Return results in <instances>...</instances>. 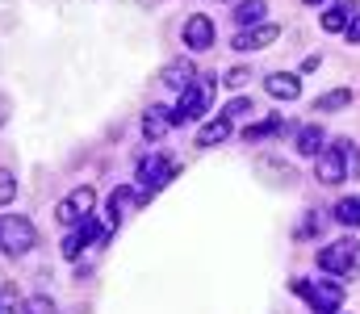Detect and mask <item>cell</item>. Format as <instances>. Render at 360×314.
Segmentation results:
<instances>
[{"label": "cell", "mask_w": 360, "mask_h": 314, "mask_svg": "<svg viewBox=\"0 0 360 314\" xmlns=\"http://www.w3.org/2000/svg\"><path fill=\"white\" fill-rule=\"evenodd\" d=\"M38 247V230L25 214H0V251L4 256H25Z\"/></svg>", "instance_id": "6da1fadb"}, {"label": "cell", "mask_w": 360, "mask_h": 314, "mask_svg": "<svg viewBox=\"0 0 360 314\" xmlns=\"http://www.w3.org/2000/svg\"><path fill=\"white\" fill-rule=\"evenodd\" d=\"M176 181V159H168V155H147V159H139V197L143 202H151L164 185H172Z\"/></svg>", "instance_id": "7a4b0ae2"}, {"label": "cell", "mask_w": 360, "mask_h": 314, "mask_svg": "<svg viewBox=\"0 0 360 314\" xmlns=\"http://www.w3.org/2000/svg\"><path fill=\"white\" fill-rule=\"evenodd\" d=\"M293 294L306 298L314 314H335L344 306V285H340V281H314V285H310V281L297 277V281H293Z\"/></svg>", "instance_id": "3957f363"}, {"label": "cell", "mask_w": 360, "mask_h": 314, "mask_svg": "<svg viewBox=\"0 0 360 314\" xmlns=\"http://www.w3.org/2000/svg\"><path fill=\"white\" fill-rule=\"evenodd\" d=\"M210 101H214V80H210V76H197V80L180 93L176 109H172V122H176V126H184V122H197V117L210 109Z\"/></svg>", "instance_id": "277c9868"}, {"label": "cell", "mask_w": 360, "mask_h": 314, "mask_svg": "<svg viewBox=\"0 0 360 314\" xmlns=\"http://www.w3.org/2000/svg\"><path fill=\"white\" fill-rule=\"evenodd\" d=\"M356 260H360L356 239H335V243H327V247L319 251V268H323V273H340V277H348V273L356 268Z\"/></svg>", "instance_id": "5b68a950"}, {"label": "cell", "mask_w": 360, "mask_h": 314, "mask_svg": "<svg viewBox=\"0 0 360 314\" xmlns=\"http://www.w3.org/2000/svg\"><path fill=\"white\" fill-rule=\"evenodd\" d=\"M92 206H96V193H92L89 185L84 189H76L68 202H59V209H55V218L63 222V226H80L84 218H92Z\"/></svg>", "instance_id": "8992f818"}, {"label": "cell", "mask_w": 360, "mask_h": 314, "mask_svg": "<svg viewBox=\"0 0 360 314\" xmlns=\"http://www.w3.org/2000/svg\"><path fill=\"white\" fill-rule=\"evenodd\" d=\"M281 38V25H272V21H260V25H248V30H239L235 34V51H264Z\"/></svg>", "instance_id": "52a82bcc"}, {"label": "cell", "mask_w": 360, "mask_h": 314, "mask_svg": "<svg viewBox=\"0 0 360 314\" xmlns=\"http://www.w3.org/2000/svg\"><path fill=\"white\" fill-rule=\"evenodd\" d=\"M214 38H218V30H214V21H210L205 13H193V17L184 21V46H193V51H210Z\"/></svg>", "instance_id": "ba28073f"}, {"label": "cell", "mask_w": 360, "mask_h": 314, "mask_svg": "<svg viewBox=\"0 0 360 314\" xmlns=\"http://www.w3.org/2000/svg\"><path fill=\"white\" fill-rule=\"evenodd\" d=\"M314 172H319V185H340V181H348V176H344L340 147H323V151L314 155Z\"/></svg>", "instance_id": "9c48e42d"}, {"label": "cell", "mask_w": 360, "mask_h": 314, "mask_svg": "<svg viewBox=\"0 0 360 314\" xmlns=\"http://www.w3.org/2000/svg\"><path fill=\"white\" fill-rule=\"evenodd\" d=\"M176 122H172V109H164V105H151L147 113H143V134L151 138V143H160V138H168V130H172Z\"/></svg>", "instance_id": "30bf717a"}, {"label": "cell", "mask_w": 360, "mask_h": 314, "mask_svg": "<svg viewBox=\"0 0 360 314\" xmlns=\"http://www.w3.org/2000/svg\"><path fill=\"white\" fill-rule=\"evenodd\" d=\"M193 80H197V67H193L188 59H172V63H164V72H160V84L176 89V93H184Z\"/></svg>", "instance_id": "8fae6325"}, {"label": "cell", "mask_w": 360, "mask_h": 314, "mask_svg": "<svg viewBox=\"0 0 360 314\" xmlns=\"http://www.w3.org/2000/svg\"><path fill=\"white\" fill-rule=\"evenodd\" d=\"M352 17H356V0H335V4L323 13V30H327V34H344Z\"/></svg>", "instance_id": "7c38bea8"}, {"label": "cell", "mask_w": 360, "mask_h": 314, "mask_svg": "<svg viewBox=\"0 0 360 314\" xmlns=\"http://www.w3.org/2000/svg\"><path fill=\"white\" fill-rule=\"evenodd\" d=\"M269 97H276V101H297V97H302L297 76H293V72H272L269 76Z\"/></svg>", "instance_id": "4fadbf2b"}, {"label": "cell", "mask_w": 360, "mask_h": 314, "mask_svg": "<svg viewBox=\"0 0 360 314\" xmlns=\"http://www.w3.org/2000/svg\"><path fill=\"white\" fill-rule=\"evenodd\" d=\"M226 134H231V117H214L197 130V147H218V143H226Z\"/></svg>", "instance_id": "5bb4252c"}, {"label": "cell", "mask_w": 360, "mask_h": 314, "mask_svg": "<svg viewBox=\"0 0 360 314\" xmlns=\"http://www.w3.org/2000/svg\"><path fill=\"white\" fill-rule=\"evenodd\" d=\"M323 143H327L323 126H302V130H297V151H302V155H310V159H314V155L323 151Z\"/></svg>", "instance_id": "9a60e30c"}, {"label": "cell", "mask_w": 360, "mask_h": 314, "mask_svg": "<svg viewBox=\"0 0 360 314\" xmlns=\"http://www.w3.org/2000/svg\"><path fill=\"white\" fill-rule=\"evenodd\" d=\"M272 134H285V117H281V113L269 117V122L248 126V130H243V143H260V138H272Z\"/></svg>", "instance_id": "2e32d148"}, {"label": "cell", "mask_w": 360, "mask_h": 314, "mask_svg": "<svg viewBox=\"0 0 360 314\" xmlns=\"http://www.w3.org/2000/svg\"><path fill=\"white\" fill-rule=\"evenodd\" d=\"M264 13H269V4H264V0H243V4L235 8V21H239V30H248V25H260V21H264Z\"/></svg>", "instance_id": "e0dca14e"}, {"label": "cell", "mask_w": 360, "mask_h": 314, "mask_svg": "<svg viewBox=\"0 0 360 314\" xmlns=\"http://www.w3.org/2000/svg\"><path fill=\"white\" fill-rule=\"evenodd\" d=\"M352 105V89H331L314 101V113H335V109H348Z\"/></svg>", "instance_id": "ac0fdd59"}, {"label": "cell", "mask_w": 360, "mask_h": 314, "mask_svg": "<svg viewBox=\"0 0 360 314\" xmlns=\"http://www.w3.org/2000/svg\"><path fill=\"white\" fill-rule=\"evenodd\" d=\"M335 147H340V159H344V176H348V181H356V176H360V147L352 143V138H340Z\"/></svg>", "instance_id": "d6986e66"}, {"label": "cell", "mask_w": 360, "mask_h": 314, "mask_svg": "<svg viewBox=\"0 0 360 314\" xmlns=\"http://www.w3.org/2000/svg\"><path fill=\"white\" fill-rule=\"evenodd\" d=\"M335 218H340L344 226H360V197H344V202L335 206Z\"/></svg>", "instance_id": "ffe728a7"}, {"label": "cell", "mask_w": 360, "mask_h": 314, "mask_svg": "<svg viewBox=\"0 0 360 314\" xmlns=\"http://www.w3.org/2000/svg\"><path fill=\"white\" fill-rule=\"evenodd\" d=\"M25 314H59V306H55L46 294H34V298L25 302Z\"/></svg>", "instance_id": "44dd1931"}, {"label": "cell", "mask_w": 360, "mask_h": 314, "mask_svg": "<svg viewBox=\"0 0 360 314\" xmlns=\"http://www.w3.org/2000/svg\"><path fill=\"white\" fill-rule=\"evenodd\" d=\"M13 197H17V181H13L8 168H0V206H8Z\"/></svg>", "instance_id": "7402d4cb"}, {"label": "cell", "mask_w": 360, "mask_h": 314, "mask_svg": "<svg viewBox=\"0 0 360 314\" xmlns=\"http://www.w3.org/2000/svg\"><path fill=\"white\" fill-rule=\"evenodd\" d=\"M17 310H21V298H17L13 285H4L0 289V314H17Z\"/></svg>", "instance_id": "603a6c76"}, {"label": "cell", "mask_w": 360, "mask_h": 314, "mask_svg": "<svg viewBox=\"0 0 360 314\" xmlns=\"http://www.w3.org/2000/svg\"><path fill=\"white\" fill-rule=\"evenodd\" d=\"M248 113H252V97H235V101L226 105L222 117H248Z\"/></svg>", "instance_id": "cb8c5ba5"}, {"label": "cell", "mask_w": 360, "mask_h": 314, "mask_svg": "<svg viewBox=\"0 0 360 314\" xmlns=\"http://www.w3.org/2000/svg\"><path fill=\"white\" fill-rule=\"evenodd\" d=\"M248 80H252V72H248V67H231V72H226V84H231V89H243Z\"/></svg>", "instance_id": "d4e9b609"}, {"label": "cell", "mask_w": 360, "mask_h": 314, "mask_svg": "<svg viewBox=\"0 0 360 314\" xmlns=\"http://www.w3.org/2000/svg\"><path fill=\"white\" fill-rule=\"evenodd\" d=\"M319 230H323V218H319V214H310V218L297 226V235H319Z\"/></svg>", "instance_id": "484cf974"}, {"label": "cell", "mask_w": 360, "mask_h": 314, "mask_svg": "<svg viewBox=\"0 0 360 314\" xmlns=\"http://www.w3.org/2000/svg\"><path fill=\"white\" fill-rule=\"evenodd\" d=\"M344 34H348V42H352V46H360V13L348 21V30H344Z\"/></svg>", "instance_id": "4316f807"}, {"label": "cell", "mask_w": 360, "mask_h": 314, "mask_svg": "<svg viewBox=\"0 0 360 314\" xmlns=\"http://www.w3.org/2000/svg\"><path fill=\"white\" fill-rule=\"evenodd\" d=\"M319 63H323L319 55H306V59H302V72H319Z\"/></svg>", "instance_id": "83f0119b"}, {"label": "cell", "mask_w": 360, "mask_h": 314, "mask_svg": "<svg viewBox=\"0 0 360 314\" xmlns=\"http://www.w3.org/2000/svg\"><path fill=\"white\" fill-rule=\"evenodd\" d=\"M8 113H13V109H8V97H4V93H0V126H4V122H8Z\"/></svg>", "instance_id": "f1b7e54d"}, {"label": "cell", "mask_w": 360, "mask_h": 314, "mask_svg": "<svg viewBox=\"0 0 360 314\" xmlns=\"http://www.w3.org/2000/svg\"><path fill=\"white\" fill-rule=\"evenodd\" d=\"M306 4H323V0H306Z\"/></svg>", "instance_id": "f546056e"}, {"label": "cell", "mask_w": 360, "mask_h": 314, "mask_svg": "<svg viewBox=\"0 0 360 314\" xmlns=\"http://www.w3.org/2000/svg\"><path fill=\"white\" fill-rule=\"evenodd\" d=\"M335 314H340V310H335Z\"/></svg>", "instance_id": "4dcf8cb0"}]
</instances>
